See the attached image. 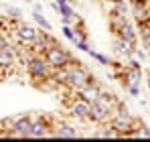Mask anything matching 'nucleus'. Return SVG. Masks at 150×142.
I'll return each instance as SVG.
<instances>
[{
    "mask_svg": "<svg viewBox=\"0 0 150 142\" xmlns=\"http://www.w3.org/2000/svg\"><path fill=\"white\" fill-rule=\"evenodd\" d=\"M6 12H8V14H6L8 18H18V16L23 14V12H21V10L16 8V6H8V10H6Z\"/></svg>",
    "mask_w": 150,
    "mask_h": 142,
    "instance_id": "nucleus-20",
    "label": "nucleus"
},
{
    "mask_svg": "<svg viewBox=\"0 0 150 142\" xmlns=\"http://www.w3.org/2000/svg\"><path fill=\"white\" fill-rule=\"evenodd\" d=\"M89 110H91V104L83 97H73V102L69 104V114L77 120H89Z\"/></svg>",
    "mask_w": 150,
    "mask_h": 142,
    "instance_id": "nucleus-6",
    "label": "nucleus"
},
{
    "mask_svg": "<svg viewBox=\"0 0 150 142\" xmlns=\"http://www.w3.org/2000/svg\"><path fill=\"white\" fill-rule=\"evenodd\" d=\"M134 43H130V41H126V39H120L118 37V41H116V53L118 55H126V57H130V55H134Z\"/></svg>",
    "mask_w": 150,
    "mask_h": 142,
    "instance_id": "nucleus-13",
    "label": "nucleus"
},
{
    "mask_svg": "<svg viewBox=\"0 0 150 142\" xmlns=\"http://www.w3.org/2000/svg\"><path fill=\"white\" fill-rule=\"evenodd\" d=\"M128 89H130V94H132V95H140V85H136V83L128 85Z\"/></svg>",
    "mask_w": 150,
    "mask_h": 142,
    "instance_id": "nucleus-21",
    "label": "nucleus"
},
{
    "mask_svg": "<svg viewBox=\"0 0 150 142\" xmlns=\"http://www.w3.org/2000/svg\"><path fill=\"white\" fill-rule=\"evenodd\" d=\"M148 57H150V49H148Z\"/></svg>",
    "mask_w": 150,
    "mask_h": 142,
    "instance_id": "nucleus-27",
    "label": "nucleus"
},
{
    "mask_svg": "<svg viewBox=\"0 0 150 142\" xmlns=\"http://www.w3.org/2000/svg\"><path fill=\"white\" fill-rule=\"evenodd\" d=\"M140 79H142V67H140V65H128V69L124 71V83H126V87H128V85H132V83L140 85Z\"/></svg>",
    "mask_w": 150,
    "mask_h": 142,
    "instance_id": "nucleus-12",
    "label": "nucleus"
},
{
    "mask_svg": "<svg viewBox=\"0 0 150 142\" xmlns=\"http://www.w3.org/2000/svg\"><path fill=\"white\" fill-rule=\"evenodd\" d=\"M112 10H116L118 14H124V16H128V4H126L124 0H116Z\"/></svg>",
    "mask_w": 150,
    "mask_h": 142,
    "instance_id": "nucleus-18",
    "label": "nucleus"
},
{
    "mask_svg": "<svg viewBox=\"0 0 150 142\" xmlns=\"http://www.w3.org/2000/svg\"><path fill=\"white\" fill-rule=\"evenodd\" d=\"M43 57L47 59V63L53 67V71H55V69H63V67H67V65L73 61L71 53H69V51H65L59 43L49 45V47L43 51Z\"/></svg>",
    "mask_w": 150,
    "mask_h": 142,
    "instance_id": "nucleus-3",
    "label": "nucleus"
},
{
    "mask_svg": "<svg viewBox=\"0 0 150 142\" xmlns=\"http://www.w3.org/2000/svg\"><path fill=\"white\" fill-rule=\"evenodd\" d=\"M51 136H55V138H77V136H79V130H75L73 126L61 122V124H55V126H53Z\"/></svg>",
    "mask_w": 150,
    "mask_h": 142,
    "instance_id": "nucleus-10",
    "label": "nucleus"
},
{
    "mask_svg": "<svg viewBox=\"0 0 150 142\" xmlns=\"http://www.w3.org/2000/svg\"><path fill=\"white\" fill-rule=\"evenodd\" d=\"M91 79H93V75L81 65V61H79V59H73V61L67 65V75H65V83H63V85H67L69 92H75V94H77V92H81Z\"/></svg>",
    "mask_w": 150,
    "mask_h": 142,
    "instance_id": "nucleus-1",
    "label": "nucleus"
},
{
    "mask_svg": "<svg viewBox=\"0 0 150 142\" xmlns=\"http://www.w3.org/2000/svg\"><path fill=\"white\" fill-rule=\"evenodd\" d=\"M37 35H39V28H35V26H30V24L21 23V24L14 26V37H16V41H18L21 45H25V47H28V45L35 43Z\"/></svg>",
    "mask_w": 150,
    "mask_h": 142,
    "instance_id": "nucleus-5",
    "label": "nucleus"
},
{
    "mask_svg": "<svg viewBox=\"0 0 150 142\" xmlns=\"http://www.w3.org/2000/svg\"><path fill=\"white\" fill-rule=\"evenodd\" d=\"M112 2H116V0H112Z\"/></svg>",
    "mask_w": 150,
    "mask_h": 142,
    "instance_id": "nucleus-28",
    "label": "nucleus"
},
{
    "mask_svg": "<svg viewBox=\"0 0 150 142\" xmlns=\"http://www.w3.org/2000/svg\"><path fill=\"white\" fill-rule=\"evenodd\" d=\"M87 53H89V57H93V59H98V61H100L101 65H110V59H108L105 55H101V53H98V51H93V49H89Z\"/></svg>",
    "mask_w": 150,
    "mask_h": 142,
    "instance_id": "nucleus-19",
    "label": "nucleus"
},
{
    "mask_svg": "<svg viewBox=\"0 0 150 142\" xmlns=\"http://www.w3.org/2000/svg\"><path fill=\"white\" fill-rule=\"evenodd\" d=\"M57 4H65V2H69V0H55Z\"/></svg>",
    "mask_w": 150,
    "mask_h": 142,
    "instance_id": "nucleus-24",
    "label": "nucleus"
},
{
    "mask_svg": "<svg viewBox=\"0 0 150 142\" xmlns=\"http://www.w3.org/2000/svg\"><path fill=\"white\" fill-rule=\"evenodd\" d=\"M120 39H126V41H130V43H136V39H138V35H136V31H134V26L130 23H126L118 33H116Z\"/></svg>",
    "mask_w": 150,
    "mask_h": 142,
    "instance_id": "nucleus-14",
    "label": "nucleus"
},
{
    "mask_svg": "<svg viewBox=\"0 0 150 142\" xmlns=\"http://www.w3.org/2000/svg\"><path fill=\"white\" fill-rule=\"evenodd\" d=\"M30 126H33V118L30 116H18V118L10 120V132L8 136H16V138H28V132H30Z\"/></svg>",
    "mask_w": 150,
    "mask_h": 142,
    "instance_id": "nucleus-4",
    "label": "nucleus"
},
{
    "mask_svg": "<svg viewBox=\"0 0 150 142\" xmlns=\"http://www.w3.org/2000/svg\"><path fill=\"white\" fill-rule=\"evenodd\" d=\"M33 18H35V23L39 24L43 31H51V23L43 16V14H41V12H39V10H35V12H33Z\"/></svg>",
    "mask_w": 150,
    "mask_h": 142,
    "instance_id": "nucleus-17",
    "label": "nucleus"
},
{
    "mask_svg": "<svg viewBox=\"0 0 150 142\" xmlns=\"http://www.w3.org/2000/svg\"><path fill=\"white\" fill-rule=\"evenodd\" d=\"M2 26H4V23H2V18H0V33H2Z\"/></svg>",
    "mask_w": 150,
    "mask_h": 142,
    "instance_id": "nucleus-25",
    "label": "nucleus"
},
{
    "mask_svg": "<svg viewBox=\"0 0 150 142\" xmlns=\"http://www.w3.org/2000/svg\"><path fill=\"white\" fill-rule=\"evenodd\" d=\"M148 87H150V75H148Z\"/></svg>",
    "mask_w": 150,
    "mask_h": 142,
    "instance_id": "nucleus-26",
    "label": "nucleus"
},
{
    "mask_svg": "<svg viewBox=\"0 0 150 142\" xmlns=\"http://www.w3.org/2000/svg\"><path fill=\"white\" fill-rule=\"evenodd\" d=\"M16 63H18V49L8 43L4 49H0V67L8 73Z\"/></svg>",
    "mask_w": 150,
    "mask_h": 142,
    "instance_id": "nucleus-7",
    "label": "nucleus"
},
{
    "mask_svg": "<svg viewBox=\"0 0 150 142\" xmlns=\"http://www.w3.org/2000/svg\"><path fill=\"white\" fill-rule=\"evenodd\" d=\"M4 75H6V71H4V69H2V67H0V79H2Z\"/></svg>",
    "mask_w": 150,
    "mask_h": 142,
    "instance_id": "nucleus-23",
    "label": "nucleus"
},
{
    "mask_svg": "<svg viewBox=\"0 0 150 142\" xmlns=\"http://www.w3.org/2000/svg\"><path fill=\"white\" fill-rule=\"evenodd\" d=\"M57 12L61 14V21H63V24H75V23H79V18H77V14H75L73 6H71L69 2H65V4H59Z\"/></svg>",
    "mask_w": 150,
    "mask_h": 142,
    "instance_id": "nucleus-11",
    "label": "nucleus"
},
{
    "mask_svg": "<svg viewBox=\"0 0 150 142\" xmlns=\"http://www.w3.org/2000/svg\"><path fill=\"white\" fill-rule=\"evenodd\" d=\"M26 71H28V75H30L35 81H49L51 75H53V67L47 63V59H45L41 53L33 55V57L26 61Z\"/></svg>",
    "mask_w": 150,
    "mask_h": 142,
    "instance_id": "nucleus-2",
    "label": "nucleus"
},
{
    "mask_svg": "<svg viewBox=\"0 0 150 142\" xmlns=\"http://www.w3.org/2000/svg\"><path fill=\"white\" fill-rule=\"evenodd\" d=\"M126 23H128V18H126L124 14H118L116 10H112V12H110V26H112V31H114V33H118Z\"/></svg>",
    "mask_w": 150,
    "mask_h": 142,
    "instance_id": "nucleus-15",
    "label": "nucleus"
},
{
    "mask_svg": "<svg viewBox=\"0 0 150 142\" xmlns=\"http://www.w3.org/2000/svg\"><path fill=\"white\" fill-rule=\"evenodd\" d=\"M93 136H96V138H120L122 134H120V132H118L114 126H110V124H108V126H103V130L96 132Z\"/></svg>",
    "mask_w": 150,
    "mask_h": 142,
    "instance_id": "nucleus-16",
    "label": "nucleus"
},
{
    "mask_svg": "<svg viewBox=\"0 0 150 142\" xmlns=\"http://www.w3.org/2000/svg\"><path fill=\"white\" fill-rule=\"evenodd\" d=\"M8 45V39H6V35L4 33H0V49H4Z\"/></svg>",
    "mask_w": 150,
    "mask_h": 142,
    "instance_id": "nucleus-22",
    "label": "nucleus"
},
{
    "mask_svg": "<svg viewBox=\"0 0 150 142\" xmlns=\"http://www.w3.org/2000/svg\"><path fill=\"white\" fill-rule=\"evenodd\" d=\"M51 122L49 118H37L33 120V126H30V132H28V138H45L51 136Z\"/></svg>",
    "mask_w": 150,
    "mask_h": 142,
    "instance_id": "nucleus-8",
    "label": "nucleus"
},
{
    "mask_svg": "<svg viewBox=\"0 0 150 142\" xmlns=\"http://www.w3.org/2000/svg\"><path fill=\"white\" fill-rule=\"evenodd\" d=\"M101 92H103L101 83H100V81H96V79H91V81H89L81 92H77V95H79V97H83V99H87L89 104H93V102L101 95Z\"/></svg>",
    "mask_w": 150,
    "mask_h": 142,
    "instance_id": "nucleus-9",
    "label": "nucleus"
}]
</instances>
